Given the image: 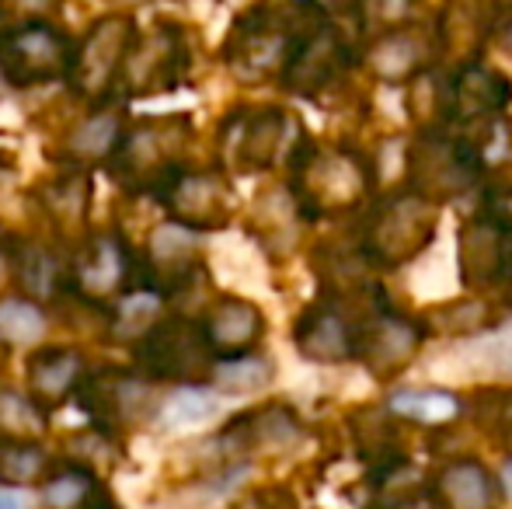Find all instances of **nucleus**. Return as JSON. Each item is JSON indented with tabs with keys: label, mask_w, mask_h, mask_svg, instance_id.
<instances>
[{
	"label": "nucleus",
	"mask_w": 512,
	"mask_h": 509,
	"mask_svg": "<svg viewBox=\"0 0 512 509\" xmlns=\"http://www.w3.org/2000/svg\"><path fill=\"white\" fill-rule=\"evenodd\" d=\"M481 171H485V161L478 150L464 136H453L446 129H422L408 143V192L436 206L443 199L471 192Z\"/></svg>",
	"instance_id": "39448f33"
},
{
	"label": "nucleus",
	"mask_w": 512,
	"mask_h": 509,
	"mask_svg": "<svg viewBox=\"0 0 512 509\" xmlns=\"http://www.w3.org/2000/svg\"><path fill=\"white\" fill-rule=\"evenodd\" d=\"M136 42V28L129 14H105L88 28V39L70 60V84L81 98H105L115 88L126 63L129 49Z\"/></svg>",
	"instance_id": "6e6552de"
},
{
	"label": "nucleus",
	"mask_w": 512,
	"mask_h": 509,
	"mask_svg": "<svg viewBox=\"0 0 512 509\" xmlns=\"http://www.w3.org/2000/svg\"><path fill=\"white\" fill-rule=\"evenodd\" d=\"M391 408L401 419L422 422V426H446L460 415V398L450 391H432V387H415V391H398L391 398Z\"/></svg>",
	"instance_id": "a878e982"
},
{
	"label": "nucleus",
	"mask_w": 512,
	"mask_h": 509,
	"mask_svg": "<svg viewBox=\"0 0 512 509\" xmlns=\"http://www.w3.org/2000/svg\"><path fill=\"white\" fill-rule=\"evenodd\" d=\"M373 509H443V506L436 503V496H432V492H411V496L387 499V503H380Z\"/></svg>",
	"instance_id": "4c0bfd02"
},
{
	"label": "nucleus",
	"mask_w": 512,
	"mask_h": 509,
	"mask_svg": "<svg viewBox=\"0 0 512 509\" xmlns=\"http://www.w3.org/2000/svg\"><path fill=\"white\" fill-rule=\"evenodd\" d=\"M4 88H7V84H4V77H0V95H4Z\"/></svg>",
	"instance_id": "79ce46f5"
},
{
	"label": "nucleus",
	"mask_w": 512,
	"mask_h": 509,
	"mask_svg": "<svg viewBox=\"0 0 512 509\" xmlns=\"http://www.w3.org/2000/svg\"><path fill=\"white\" fill-rule=\"evenodd\" d=\"M439 227V206L415 192H394L366 220L359 255L377 269H398L429 248Z\"/></svg>",
	"instance_id": "20e7f679"
},
{
	"label": "nucleus",
	"mask_w": 512,
	"mask_h": 509,
	"mask_svg": "<svg viewBox=\"0 0 512 509\" xmlns=\"http://www.w3.org/2000/svg\"><path fill=\"white\" fill-rule=\"evenodd\" d=\"M42 206L56 224L81 227L91 210V175H84L81 168H70L67 175H60L53 185L42 189Z\"/></svg>",
	"instance_id": "393cba45"
},
{
	"label": "nucleus",
	"mask_w": 512,
	"mask_h": 509,
	"mask_svg": "<svg viewBox=\"0 0 512 509\" xmlns=\"http://www.w3.org/2000/svg\"><path fill=\"white\" fill-rule=\"evenodd\" d=\"M0 433L7 436V443H35L46 433V415L32 398L4 387L0 391Z\"/></svg>",
	"instance_id": "bb28decb"
},
{
	"label": "nucleus",
	"mask_w": 512,
	"mask_h": 509,
	"mask_svg": "<svg viewBox=\"0 0 512 509\" xmlns=\"http://www.w3.org/2000/svg\"><path fill=\"white\" fill-rule=\"evenodd\" d=\"M119 140V116L115 112H95L67 136V157L74 161V168H84L91 161H108Z\"/></svg>",
	"instance_id": "b1692460"
},
{
	"label": "nucleus",
	"mask_w": 512,
	"mask_h": 509,
	"mask_svg": "<svg viewBox=\"0 0 512 509\" xmlns=\"http://www.w3.org/2000/svg\"><path fill=\"white\" fill-rule=\"evenodd\" d=\"M70 49L67 35L49 21H25L0 35V77L11 88H35L56 77L70 74Z\"/></svg>",
	"instance_id": "0eeeda50"
},
{
	"label": "nucleus",
	"mask_w": 512,
	"mask_h": 509,
	"mask_svg": "<svg viewBox=\"0 0 512 509\" xmlns=\"http://www.w3.org/2000/svg\"><path fill=\"white\" fill-rule=\"evenodd\" d=\"M157 304H161V297H157V293H147V290L129 293V297L115 307L112 332L119 335V339H143V335L154 328Z\"/></svg>",
	"instance_id": "7c9ffc66"
},
{
	"label": "nucleus",
	"mask_w": 512,
	"mask_h": 509,
	"mask_svg": "<svg viewBox=\"0 0 512 509\" xmlns=\"http://www.w3.org/2000/svg\"><path fill=\"white\" fill-rule=\"evenodd\" d=\"M81 408L91 415L98 429L115 433L143 415L150 398V387L133 374H115V370H98V374L81 377L77 384Z\"/></svg>",
	"instance_id": "f3484780"
},
{
	"label": "nucleus",
	"mask_w": 512,
	"mask_h": 509,
	"mask_svg": "<svg viewBox=\"0 0 512 509\" xmlns=\"http://www.w3.org/2000/svg\"><path fill=\"white\" fill-rule=\"evenodd\" d=\"M509 304H512V286H509Z\"/></svg>",
	"instance_id": "c03bdc74"
},
{
	"label": "nucleus",
	"mask_w": 512,
	"mask_h": 509,
	"mask_svg": "<svg viewBox=\"0 0 512 509\" xmlns=\"http://www.w3.org/2000/svg\"><path fill=\"white\" fill-rule=\"evenodd\" d=\"M213 408H216V401L206 398L203 391H178L168 405V415H171V422H196L213 412Z\"/></svg>",
	"instance_id": "f704fd0d"
},
{
	"label": "nucleus",
	"mask_w": 512,
	"mask_h": 509,
	"mask_svg": "<svg viewBox=\"0 0 512 509\" xmlns=\"http://www.w3.org/2000/svg\"><path fill=\"white\" fill-rule=\"evenodd\" d=\"M185 63H189V56H185V39L178 25H157V32H150L143 46L129 49L115 84H122L129 98L161 95V91L178 88Z\"/></svg>",
	"instance_id": "4468645a"
},
{
	"label": "nucleus",
	"mask_w": 512,
	"mask_h": 509,
	"mask_svg": "<svg viewBox=\"0 0 512 509\" xmlns=\"http://www.w3.org/2000/svg\"><path fill=\"white\" fill-rule=\"evenodd\" d=\"M213 381L220 387H227L230 394H241V391H255V387L269 384L272 381V363L269 360H227V363H216L213 370Z\"/></svg>",
	"instance_id": "2f4dec72"
},
{
	"label": "nucleus",
	"mask_w": 512,
	"mask_h": 509,
	"mask_svg": "<svg viewBox=\"0 0 512 509\" xmlns=\"http://www.w3.org/2000/svg\"><path fill=\"white\" fill-rule=\"evenodd\" d=\"M439 49V32L422 25H391L387 32L377 35V42L370 46L366 60L370 70L387 84H411L415 77H422L432 67Z\"/></svg>",
	"instance_id": "dca6fc26"
},
{
	"label": "nucleus",
	"mask_w": 512,
	"mask_h": 509,
	"mask_svg": "<svg viewBox=\"0 0 512 509\" xmlns=\"http://www.w3.org/2000/svg\"><path fill=\"white\" fill-rule=\"evenodd\" d=\"M46 332V318L32 300L4 297L0 300V339L4 342H32Z\"/></svg>",
	"instance_id": "c756f323"
},
{
	"label": "nucleus",
	"mask_w": 512,
	"mask_h": 509,
	"mask_svg": "<svg viewBox=\"0 0 512 509\" xmlns=\"http://www.w3.org/2000/svg\"><path fill=\"white\" fill-rule=\"evenodd\" d=\"M460 408H467L488 443L512 457V387H481L467 401H460Z\"/></svg>",
	"instance_id": "5701e85b"
},
{
	"label": "nucleus",
	"mask_w": 512,
	"mask_h": 509,
	"mask_svg": "<svg viewBox=\"0 0 512 509\" xmlns=\"http://www.w3.org/2000/svg\"><path fill=\"white\" fill-rule=\"evenodd\" d=\"M161 199L171 213V224L182 231H216L234 217V192L227 178L216 171L182 168L164 185Z\"/></svg>",
	"instance_id": "9b49d317"
},
{
	"label": "nucleus",
	"mask_w": 512,
	"mask_h": 509,
	"mask_svg": "<svg viewBox=\"0 0 512 509\" xmlns=\"http://www.w3.org/2000/svg\"><path fill=\"white\" fill-rule=\"evenodd\" d=\"M84 377V360L77 349H67V346H46L28 360V387L32 394L28 398L35 405H60L67 401L70 391H77Z\"/></svg>",
	"instance_id": "4be33fe9"
},
{
	"label": "nucleus",
	"mask_w": 512,
	"mask_h": 509,
	"mask_svg": "<svg viewBox=\"0 0 512 509\" xmlns=\"http://www.w3.org/2000/svg\"><path fill=\"white\" fill-rule=\"evenodd\" d=\"M192 126L185 116L147 119L129 136H122L115 154L108 157V168L126 189L154 192L161 196L164 185L182 171V157L189 147Z\"/></svg>",
	"instance_id": "7ed1b4c3"
},
{
	"label": "nucleus",
	"mask_w": 512,
	"mask_h": 509,
	"mask_svg": "<svg viewBox=\"0 0 512 509\" xmlns=\"http://www.w3.org/2000/svg\"><path fill=\"white\" fill-rule=\"evenodd\" d=\"M49 454L39 443H0V482L28 485L49 475Z\"/></svg>",
	"instance_id": "cd10ccee"
},
{
	"label": "nucleus",
	"mask_w": 512,
	"mask_h": 509,
	"mask_svg": "<svg viewBox=\"0 0 512 509\" xmlns=\"http://www.w3.org/2000/svg\"><path fill=\"white\" fill-rule=\"evenodd\" d=\"M512 105V81L485 63H464L450 77V123L464 126V140H474L495 126Z\"/></svg>",
	"instance_id": "f8f14e48"
},
{
	"label": "nucleus",
	"mask_w": 512,
	"mask_h": 509,
	"mask_svg": "<svg viewBox=\"0 0 512 509\" xmlns=\"http://www.w3.org/2000/svg\"><path fill=\"white\" fill-rule=\"evenodd\" d=\"M321 14V7H251L234 21V32L223 42V60L234 67L244 81H265L272 74H283L293 46L310 28V21Z\"/></svg>",
	"instance_id": "f03ea898"
},
{
	"label": "nucleus",
	"mask_w": 512,
	"mask_h": 509,
	"mask_svg": "<svg viewBox=\"0 0 512 509\" xmlns=\"http://www.w3.org/2000/svg\"><path fill=\"white\" fill-rule=\"evenodd\" d=\"M14 276L35 297H53L56 279H60V265L56 258L39 245H21V252L14 255Z\"/></svg>",
	"instance_id": "c85d7f7f"
},
{
	"label": "nucleus",
	"mask_w": 512,
	"mask_h": 509,
	"mask_svg": "<svg viewBox=\"0 0 512 509\" xmlns=\"http://www.w3.org/2000/svg\"><path fill=\"white\" fill-rule=\"evenodd\" d=\"M283 109H237L220 129L223 164L234 171H265L276 164L286 140Z\"/></svg>",
	"instance_id": "ddd939ff"
},
{
	"label": "nucleus",
	"mask_w": 512,
	"mask_h": 509,
	"mask_svg": "<svg viewBox=\"0 0 512 509\" xmlns=\"http://www.w3.org/2000/svg\"><path fill=\"white\" fill-rule=\"evenodd\" d=\"M422 339H425V328L418 325V321L394 311L391 304H380L377 311L359 325L352 360H363L373 377L391 381V377H398L401 370L415 360Z\"/></svg>",
	"instance_id": "9d476101"
},
{
	"label": "nucleus",
	"mask_w": 512,
	"mask_h": 509,
	"mask_svg": "<svg viewBox=\"0 0 512 509\" xmlns=\"http://www.w3.org/2000/svg\"><path fill=\"white\" fill-rule=\"evenodd\" d=\"M136 360L157 381H178V384H199L213 381L216 356L209 353L203 328L196 321L168 318L157 321L140 339Z\"/></svg>",
	"instance_id": "423d86ee"
},
{
	"label": "nucleus",
	"mask_w": 512,
	"mask_h": 509,
	"mask_svg": "<svg viewBox=\"0 0 512 509\" xmlns=\"http://www.w3.org/2000/svg\"><path fill=\"white\" fill-rule=\"evenodd\" d=\"M196 269H199V255H196V241L189 238V231H182V227H175V224L154 231L147 252H143V272H147L143 286H147V293L185 286L196 276Z\"/></svg>",
	"instance_id": "aec40b11"
},
{
	"label": "nucleus",
	"mask_w": 512,
	"mask_h": 509,
	"mask_svg": "<svg viewBox=\"0 0 512 509\" xmlns=\"http://www.w3.org/2000/svg\"><path fill=\"white\" fill-rule=\"evenodd\" d=\"M4 360H7V342L0 339V363H4Z\"/></svg>",
	"instance_id": "ea45409f"
},
{
	"label": "nucleus",
	"mask_w": 512,
	"mask_h": 509,
	"mask_svg": "<svg viewBox=\"0 0 512 509\" xmlns=\"http://www.w3.org/2000/svg\"><path fill=\"white\" fill-rule=\"evenodd\" d=\"M481 353H485L492 374L512 377V328H499L495 335H488V342H485Z\"/></svg>",
	"instance_id": "e433bc0d"
},
{
	"label": "nucleus",
	"mask_w": 512,
	"mask_h": 509,
	"mask_svg": "<svg viewBox=\"0 0 512 509\" xmlns=\"http://www.w3.org/2000/svg\"><path fill=\"white\" fill-rule=\"evenodd\" d=\"M432 496L443 509H499L502 492L481 461H453L432 482Z\"/></svg>",
	"instance_id": "412c9836"
},
{
	"label": "nucleus",
	"mask_w": 512,
	"mask_h": 509,
	"mask_svg": "<svg viewBox=\"0 0 512 509\" xmlns=\"http://www.w3.org/2000/svg\"><path fill=\"white\" fill-rule=\"evenodd\" d=\"M91 489H95V478H91L88 468H67L56 471L53 482L46 485V499L56 509H77L88 503Z\"/></svg>",
	"instance_id": "72a5a7b5"
},
{
	"label": "nucleus",
	"mask_w": 512,
	"mask_h": 509,
	"mask_svg": "<svg viewBox=\"0 0 512 509\" xmlns=\"http://www.w3.org/2000/svg\"><path fill=\"white\" fill-rule=\"evenodd\" d=\"M199 328H203L209 353L220 363H227V360H244V356L262 342L265 318L251 300L223 297L220 304L206 314V321Z\"/></svg>",
	"instance_id": "a211bd4d"
},
{
	"label": "nucleus",
	"mask_w": 512,
	"mask_h": 509,
	"mask_svg": "<svg viewBox=\"0 0 512 509\" xmlns=\"http://www.w3.org/2000/svg\"><path fill=\"white\" fill-rule=\"evenodd\" d=\"M293 199L310 220L352 213L373 192V164L352 147L304 143L293 154Z\"/></svg>",
	"instance_id": "f257e3e1"
},
{
	"label": "nucleus",
	"mask_w": 512,
	"mask_h": 509,
	"mask_svg": "<svg viewBox=\"0 0 512 509\" xmlns=\"http://www.w3.org/2000/svg\"><path fill=\"white\" fill-rule=\"evenodd\" d=\"M91 509H115V506H108V503H95V506H91Z\"/></svg>",
	"instance_id": "a19ab883"
},
{
	"label": "nucleus",
	"mask_w": 512,
	"mask_h": 509,
	"mask_svg": "<svg viewBox=\"0 0 512 509\" xmlns=\"http://www.w3.org/2000/svg\"><path fill=\"white\" fill-rule=\"evenodd\" d=\"M429 325L446 335H474L492 325V314L485 311V304H443L429 318Z\"/></svg>",
	"instance_id": "473e14b6"
},
{
	"label": "nucleus",
	"mask_w": 512,
	"mask_h": 509,
	"mask_svg": "<svg viewBox=\"0 0 512 509\" xmlns=\"http://www.w3.org/2000/svg\"><path fill=\"white\" fill-rule=\"evenodd\" d=\"M133 276V255L126 252L115 234H98L88 248H84L81 262L74 269V286L84 300H102L115 297L126 286V279Z\"/></svg>",
	"instance_id": "6ab92c4d"
},
{
	"label": "nucleus",
	"mask_w": 512,
	"mask_h": 509,
	"mask_svg": "<svg viewBox=\"0 0 512 509\" xmlns=\"http://www.w3.org/2000/svg\"><path fill=\"white\" fill-rule=\"evenodd\" d=\"M509 489H512V468H509Z\"/></svg>",
	"instance_id": "37998d69"
},
{
	"label": "nucleus",
	"mask_w": 512,
	"mask_h": 509,
	"mask_svg": "<svg viewBox=\"0 0 512 509\" xmlns=\"http://www.w3.org/2000/svg\"><path fill=\"white\" fill-rule=\"evenodd\" d=\"M485 217L495 220L499 227H506V231H512V175H502L499 182L488 189Z\"/></svg>",
	"instance_id": "c9c22d12"
},
{
	"label": "nucleus",
	"mask_w": 512,
	"mask_h": 509,
	"mask_svg": "<svg viewBox=\"0 0 512 509\" xmlns=\"http://www.w3.org/2000/svg\"><path fill=\"white\" fill-rule=\"evenodd\" d=\"M0 509H25V506H21V499L11 496V492H0Z\"/></svg>",
	"instance_id": "58836bf2"
},
{
	"label": "nucleus",
	"mask_w": 512,
	"mask_h": 509,
	"mask_svg": "<svg viewBox=\"0 0 512 509\" xmlns=\"http://www.w3.org/2000/svg\"><path fill=\"white\" fill-rule=\"evenodd\" d=\"M460 245V283L471 290H492L512 283V231L495 220L471 217L457 234Z\"/></svg>",
	"instance_id": "2eb2a0df"
},
{
	"label": "nucleus",
	"mask_w": 512,
	"mask_h": 509,
	"mask_svg": "<svg viewBox=\"0 0 512 509\" xmlns=\"http://www.w3.org/2000/svg\"><path fill=\"white\" fill-rule=\"evenodd\" d=\"M352 63L349 39L338 25L328 21V11H321L300 42L293 46L290 60H286L279 81L293 91V95H317L321 88H328L338 74Z\"/></svg>",
	"instance_id": "1a4fd4ad"
}]
</instances>
